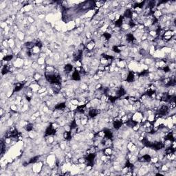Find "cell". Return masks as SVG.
I'll list each match as a JSON object with an SVG mask.
<instances>
[{"mask_svg": "<svg viewBox=\"0 0 176 176\" xmlns=\"http://www.w3.org/2000/svg\"><path fill=\"white\" fill-rule=\"evenodd\" d=\"M71 77H72V80H76V81H78V80H80V79H81L80 72H79L78 70H75L73 72Z\"/></svg>", "mask_w": 176, "mask_h": 176, "instance_id": "6da1fadb", "label": "cell"}]
</instances>
